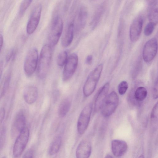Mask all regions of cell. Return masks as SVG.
<instances>
[{"label": "cell", "mask_w": 158, "mask_h": 158, "mask_svg": "<svg viewBox=\"0 0 158 158\" xmlns=\"http://www.w3.org/2000/svg\"><path fill=\"white\" fill-rule=\"evenodd\" d=\"M74 22L73 20L69 23L63 33L61 42V45L63 47H68L72 42L75 32Z\"/></svg>", "instance_id": "cell-13"}, {"label": "cell", "mask_w": 158, "mask_h": 158, "mask_svg": "<svg viewBox=\"0 0 158 158\" xmlns=\"http://www.w3.org/2000/svg\"><path fill=\"white\" fill-rule=\"evenodd\" d=\"M72 103V99L68 97L64 99L60 103L58 109L59 116L62 118L65 117L69 112Z\"/></svg>", "instance_id": "cell-19"}, {"label": "cell", "mask_w": 158, "mask_h": 158, "mask_svg": "<svg viewBox=\"0 0 158 158\" xmlns=\"http://www.w3.org/2000/svg\"><path fill=\"white\" fill-rule=\"evenodd\" d=\"M29 135V130L26 127L19 133L13 148V155L15 158H18L21 155L28 142Z\"/></svg>", "instance_id": "cell-5"}, {"label": "cell", "mask_w": 158, "mask_h": 158, "mask_svg": "<svg viewBox=\"0 0 158 158\" xmlns=\"http://www.w3.org/2000/svg\"><path fill=\"white\" fill-rule=\"evenodd\" d=\"M33 152L32 150H28L24 154L23 158H33Z\"/></svg>", "instance_id": "cell-31"}, {"label": "cell", "mask_w": 158, "mask_h": 158, "mask_svg": "<svg viewBox=\"0 0 158 158\" xmlns=\"http://www.w3.org/2000/svg\"><path fill=\"white\" fill-rule=\"evenodd\" d=\"M15 54V51L13 49H12L7 54L6 57V60L7 61H8Z\"/></svg>", "instance_id": "cell-32"}, {"label": "cell", "mask_w": 158, "mask_h": 158, "mask_svg": "<svg viewBox=\"0 0 158 158\" xmlns=\"http://www.w3.org/2000/svg\"><path fill=\"white\" fill-rule=\"evenodd\" d=\"M91 145L86 140L81 141L78 145L76 151V158H89L91 152Z\"/></svg>", "instance_id": "cell-16"}, {"label": "cell", "mask_w": 158, "mask_h": 158, "mask_svg": "<svg viewBox=\"0 0 158 158\" xmlns=\"http://www.w3.org/2000/svg\"><path fill=\"white\" fill-rule=\"evenodd\" d=\"M13 123V127L15 131L19 133L26 127V119L22 111H19L15 115Z\"/></svg>", "instance_id": "cell-18"}, {"label": "cell", "mask_w": 158, "mask_h": 158, "mask_svg": "<svg viewBox=\"0 0 158 158\" xmlns=\"http://www.w3.org/2000/svg\"><path fill=\"white\" fill-rule=\"evenodd\" d=\"M61 138L57 137L51 143L48 150V153L50 155H53L59 151L61 145Z\"/></svg>", "instance_id": "cell-21"}, {"label": "cell", "mask_w": 158, "mask_h": 158, "mask_svg": "<svg viewBox=\"0 0 158 158\" xmlns=\"http://www.w3.org/2000/svg\"><path fill=\"white\" fill-rule=\"evenodd\" d=\"M93 60V56L90 55L88 56L85 59V62L86 64L88 65L90 64L92 62Z\"/></svg>", "instance_id": "cell-34"}, {"label": "cell", "mask_w": 158, "mask_h": 158, "mask_svg": "<svg viewBox=\"0 0 158 158\" xmlns=\"http://www.w3.org/2000/svg\"><path fill=\"white\" fill-rule=\"evenodd\" d=\"M38 53L37 49L35 47L31 48L26 56L24 64V70L28 77L31 76L37 67Z\"/></svg>", "instance_id": "cell-4"}, {"label": "cell", "mask_w": 158, "mask_h": 158, "mask_svg": "<svg viewBox=\"0 0 158 158\" xmlns=\"http://www.w3.org/2000/svg\"><path fill=\"white\" fill-rule=\"evenodd\" d=\"M109 83H106L98 92L96 97L94 104L95 112L101 109L107 96L109 89Z\"/></svg>", "instance_id": "cell-14"}, {"label": "cell", "mask_w": 158, "mask_h": 158, "mask_svg": "<svg viewBox=\"0 0 158 158\" xmlns=\"http://www.w3.org/2000/svg\"><path fill=\"white\" fill-rule=\"evenodd\" d=\"M92 109V105L89 103L86 105L81 111L77 124V131L80 135L83 134L89 125Z\"/></svg>", "instance_id": "cell-6"}, {"label": "cell", "mask_w": 158, "mask_h": 158, "mask_svg": "<svg viewBox=\"0 0 158 158\" xmlns=\"http://www.w3.org/2000/svg\"><path fill=\"white\" fill-rule=\"evenodd\" d=\"M63 22L60 16L58 15L54 18L52 22L49 35L50 45L53 47L58 43L63 30Z\"/></svg>", "instance_id": "cell-3"}, {"label": "cell", "mask_w": 158, "mask_h": 158, "mask_svg": "<svg viewBox=\"0 0 158 158\" xmlns=\"http://www.w3.org/2000/svg\"><path fill=\"white\" fill-rule=\"evenodd\" d=\"M143 20L142 17H136L131 24L129 29V37L131 41H136L139 39L142 31Z\"/></svg>", "instance_id": "cell-12"}, {"label": "cell", "mask_w": 158, "mask_h": 158, "mask_svg": "<svg viewBox=\"0 0 158 158\" xmlns=\"http://www.w3.org/2000/svg\"><path fill=\"white\" fill-rule=\"evenodd\" d=\"M103 10V7L102 6H100L96 10L94 15L91 25L92 29H94L98 24Z\"/></svg>", "instance_id": "cell-23"}, {"label": "cell", "mask_w": 158, "mask_h": 158, "mask_svg": "<svg viewBox=\"0 0 158 158\" xmlns=\"http://www.w3.org/2000/svg\"><path fill=\"white\" fill-rule=\"evenodd\" d=\"M105 158H113V157L110 155L108 154L106 156Z\"/></svg>", "instance_id": "cell-37"}, {"label": "cell", "mask_w": 158, "mask_h": 158, "mask_svg": "<svg viewBox=\"0 0 158 158\" xmlns=\"http://www.w3.org/2000/svg\"><path fill=\"white\" fill-rule=\"evenodd\" d=\"M38 90L35 86L29 85L27 86L23 93L24 99L29 104H31L36 101L38 97Z\"/></svg>", "instance_id": "cell-17"}, {"label": "cell", "mask_w": 158, "mask_h": 158, "mask_svg": "<svg viewBox=\"0 0 158 158\" xmlns=\"http://www.w3.org/2000/svg\"><path fill=\"white\" fill-rule=\"evenodd\" d=\"M156 3L155 2L150 3L148 13L150 22L156 25L158 22V9Z\"/></svg>", "instance_id": "cell-20"}, {"label": "cell", "mask_w": 158, "mask_h": 158, "mask_svg": "<svg viewBox=\"0 0 158 158\" xmlns=\"http://www.w3.org/2000/svg\"><path fill=\"white\" fill-rule=\"evenodd\" d=\"M5 114V111L3 108L0 110V121H2L4 119Z\"/></svg>", "instance_id": "cell-33"}, {"label": "cell", "mask_w": 158, "mask_h": 158, "mask_svg": "<svg viewBox=\"0 0 158 158\" xmlns=\"http://www.w3.org/2000/svg\"><path fill=\"white\" fill-rule=\"evenodd\" d=\"M147 95V89L144 87H138L135 90L134 97L137 101L141 102L145 99Z\"/></svg>", "instance_id": "cell-22"}, {"label": "cell", "mask_w": 158, "mask_h": 158, "mask_svg": "<svg viewBox=\"0 0 158 158\" xmlns=\"http://www.w3.org/2000/svg\"><path fill=\"white\" fill-rule=\"evenodd\" d=\"M78 56L75 53L71 54L68 57L63 70L62 79L66 81L69 80L74 73L78 64Z\"/></svg>", "instance_id": "cell-8"}, {"label": "cell", "mask_w": 158, "mask_h": 158, "mask_svg": "<svg viewBox=\"0 0 158 158\" xmlns=\"http://www.w3.org/2000/svg\"><path fill=\"white\" fill-rule=\"evenodd\" d=\"M76 14V21L75 31L78 33L85 27L88 17V10L86 7L81 5L78 8Z\"/></svg>", "instance_id": "cell-11"}, {"label": "cell", "mask_w": 158, "mask_h": 158, "mask_svg": "<svg viewBox=\"0 0 158 158\" xmlns=\"http://www.w3.org/2000/svg\"><path fill=\"white\" fill-rule=\"evenodd\" d=\"M68 53L66 51H64L61 52L59 54L57 58V65L60 67L64 66L68 58Z\"/></svg>", "instance_id": "cell-24"}, {"label": "cell", "mask_w": 158, "mask_h": 158, "mask_svg": "<svg viewBox=\"0 0 158 158\" xmlns=\"http://www.w3.org/2000/svg\"><path fill=\"white\" fill-rule=\"evenodd\" d=\"M32 0H24L22 2L19 9V13L20 15H23L31 3Z\"/></svg>", "instance_id": "cell-25"}, {"label": "cell", "mask_w": 158, "mask_h": 158, "mask_svg": "<svg viewBox=\"0 0 158 158\" xmlns=\"http://www.w3.org/2000/svg\"><path fill=\"white\" fill-rule=\"evenodd\" d=\"M119 98L117 94L112 91L107 95L101 108L102 114L107 117L111 115L116 109Z\"/></svg>", "instance_id": "cell-7"}, {"label": "cell", "mask_w": 158, "mask_h": 158, "mask_svg": "<svg viewBox=\"0 0 158 158\" xmlns=\"http://www.w3.org/2000/svg\"><path fill=\"white\" fill-rule=\"evenodd\" d=\"M157 51V40L153 38L147 41L144 46L143 56L144 61L148 63L152 61L156 56Z\"/></svg>", "instance_id": "cell-10"}, {"label": "cell", "mask_w": 158, "mask_h": 158, "mask_svg": "<svg viewBox=\"0 0 158 158\" xmlns=\"http://www.w3.org/2000/svg\"><path fill=\"white\" fill-rule=\"evenodd\" d=\"M3 62L2 61H0V80L2 76L3 68Z\"/></svg>", "instance_id": "cell-35"}, {"label": "cell", "mask_w": 158, "mask_h": 158, "mask_svg": "<svg viewBox=\"0 0 158 158\" xmlns=\"http://www.w3.org/2000/svg\"><path fill=\"white\" fill-rule=\"evenodd\" d=\"M10 77L9 75L7 76L5 81L4 85L3 86L2 91V92L1 96L3 95L6 92L7 89L9 86L10 83Z\"/></svg>", "instance_id": "cell-29"}, {"label": "cell", "mask_w": 158, "mask_h": 158, "mask_svg": "<svg viewBox=\"0 0 158 158\" xmlns=\"http://www.w3.org/2000/svg\"><path fill=\"white\" fill-rule=\"evenodd\" d=\"M52 56L51 47L45 44L42 48L38 58L37 64V74L41 79L47 75L50 67Z\"/></svg>", "instance_id": "cell-1"}, {"label": "cell", "mask_w": 158, "mask_h": 158, "mask_svg": "<svg viewBox=\"0 0 158 158\" xmlns=\"http://www.w3.org/2000/svg\"><path fill=\"white\" fill-rule=\"evenodd\" d=\"M42 9V5L39 3L33 10L26 27L27 32L28 34L33 33L37 28L40 21Z\"/></svg>", "instance_id": "cell-9"}, {"label": "cell", "mask_w": 158, "mask_h": 158, "mask_svg": "<svg viewBox=\"0 0 158 158\" xmlns=\"http://www.w3.org/2000/svg\"><path fill=\"white\" fill-rule=\"evenodd\" d=\"M152 95L155 99H156L158 98V80L157 78L155 81L153 89Z\"/></svg>", "instance_id": "cell-30"}, {"label": "cell", "mask_w": 158, "mask_h": 158, "mask_svg": "<svg viewBox=\"0 0 158 158\" xmlns=\"http://www.w3.org/2000/svg\"><path fill=\"white\" fill-rule=\"evenodd\" d=\"M156 25L149 22L145 26L144 29V35L147 36L150 35L152 33Z\"/></svg>", "instance_id": "cell-27"}, {"label": "cell", "mask_w": 158, "mask_h": 158, "mask_svg": "<svg viewBox=\"0 0 158 158\" xmlns=\"http://www.w3.org/2000/svg\"><path fill=\"white\" fill-rule=\"evenodd\" d=\"M111 148L113 155L119 157L123 156L127 151L128 145L127 143L122 140L114 139L111 142Z\"/></svg>", "instance_id": "cell-15"}, {"label": "cell", "mask_w": 158, "mask_h": 158, "mask_svg": "<svg viewBox=\"0 0 158 158\" xmlns=\"http://www.w3.org/2000/svg\"><path fill=\"white\" fill-rule=\"evenodd\" d=\"M128 88V83L125 81H121L118 85V90L121 95L124 94L127 91Z\"/></svg>", "instance_id": "cell-26"}, {"label": "cell", "mask_w": 158, "mask_h": 158, "mask_svg": "<svg viewBox=\"0 0 158 158\" xmlns=\"http://www.w3.org/2000/svg\"><path fill=\"white\" fill-rule=\"evenodd\" d=\"M138 158H144V157L143 155H141Z\"/></svg>", "instance_id": "cell-38"}, {"label": "cell", "mask_w": 158, "mask_h": 158, "mask_svg": "<svg viewBox=\"0 0 158 158\" xmlns=\"http://www.w3.org/2000/svg\"><path fill=\"white\" fill-rule=\"evenodd\" d=\"M158 110V102H157L153 107L151 114V119L152 121H156L157 119Z\"/></svg>", "instance_id": "cell-28"}, {"label": "cell", "mask_w": 158, "mask_h": 158, "mask_svg": "<svg viewBox=\"0 0 158 158\" xmlns=\"http://www.w3.org/2000/svg\"><path fill=\"white\" fill-rule=\"evenodd\" d=\"M102 64L97 66L89 74L83 87V93L85 97L90 96L94 92L102 70Z\"/></svg>", "instance_id": "cell-2"}, {"label": "cell", "mask_w": 158, "mask_h": 158, "mask_svg": "<svg viewBox=\"0 0 158 158\" xmlns=\"http://www.w3.org/2000/svg\"><path fill=\"white\" fill-rule=\"evenodd\" d=\"M3 42V38L2 34H0V52Z\"/></svg>", "instance_id": "cell-36"}]
</instances>
